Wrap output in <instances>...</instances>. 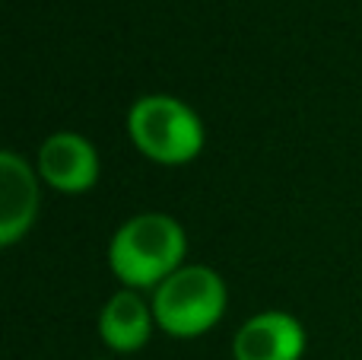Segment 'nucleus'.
<instances>
[{
    "label": "nucleus",
    "mask_w": 362,
    "mask_h": 360,
    "mask_svg": "<svg viewBox=\"0 0 362 360\" xmlns=\"http://www.w3.org/2000/svg\"><path fill=\"white\" fill-rule=\"evenodd\" d=\"M187 233L178 217L165 210L134 214L112 233L108 268L121 287L153 293L169 281L181 265H187Z\"/></svg>",
    "instance_id": "obj_1"
},
{
    "label": "nucleus",
    "mask_w": 362,
    "mask_h": 360,
    "mask_svg": "<svg viewBox=\"0 0 362 360\" xmlns=\"http://www.w3.org/2000/svg\"><path fill=\"white\" fill-rule=\"evenodd\" d=\"M127 137L134 150L156 166H187L204 153V118L172 93H146L127 108Z\"/></svg>",
    "instance_id": "obj_2"
},
{
    "label": "nucleus",
    "mask_w": 362,
    "mask_h": 360,
    "mask_svg": "<svg viewBox=\"0 0 362 360\" xmlns=\"http://www.w3.org/2000/svg\"><path fill=\"white\" fill-rule=\"evenodd\" d=\"M153 316L156 329L178 342L213 332L226 316L229 306V287L223 274L210 265H181L169 281L153 291Z\"/></svg>",
    "instance_id": "obj_3"
},
{
    "label": "nucleus",
    "mask_w": 362,
    "mask_h": 360,
    "mask_svg": "<svg viewBox=\"0 0 362 360\" xmlns=\"http://www.w3.org/2000/svg\"><path fill=\"white\" fill-rule=\"evenodd\" d=\"M35 169L48 189L61 195H86L99 185L102 159L89 137L76 131H54L38 144Z\"/></svg>",
    "instance_id": "obj_4"
},
{
    "label": "nucleus",
    "mask_w": 362,
    "mask_h": 360,
    "mask_svg": "<svg viewBox=\"0 0 362 360\" xmlns=\"http://www.w3.org/2000/svg\"><path fill=\"white\" fill-rule=\"evenodd\" d=\"M42 176L16 150L0 153V246L13 249L29 236L42 208Z\"/></svg>",
    "instance_id": "obj_5"
},
{
    "label": "nucleus",
    "mask_w": 362,
    "mask_h": 360,
    "mask_svg": "<svg viewBox=\"0 0 362 360\" xmlns=\"http://www.w3.org/2000/svg\"><path fill=\"white\" fill-rule=\"evenodd\" d=\"M308 332L286 310H261L232 335V360H302Z\"/></svg>",
    "instance_id": "obj_6"
},
{
    "label": "nucleus",
    "mask_w": 362,
    "mask_h": 360,
    "mask_svg": "<svg viewBox=\"0 0 362 360\" xmlns=\"http://www.w3.org/2000/svg\"><path fill=\"white\" fill-rule=\"evenodd\" d=\"M99 338L112 354H137L150 344L153 329H156V316H153V303H146L144 293L121 287L105 300L99 310Z\"/></svg>",
    "instance_id": "obj_7"
},
{
    "label": "nucleus",
    "mask_w": 362,
    "mask_h": 360,
    "mask_svg": "<svg viewBox=\"0 0 362 360\" xmlns=\"http://www.w3.org/2000/svg\"><path fill=\"white\" fill-rule=\"evenodd\" d=\"M93 360H115V357H93Z\"/></svg>",
    "instance_id": "obj_8"
}]
</instances>
